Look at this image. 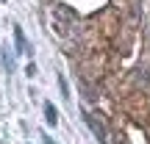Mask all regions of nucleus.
<instances>
[{"label": "nucleus", "instance_id": "1", "mask_svg": "<svg viewBox=\"0 0 150 144\" xmlns=\"http://www.w3.org/2000/svg\"><path fill=\"white\" fill-rule=\"evenodd\" d=\"M72 22H75V11L72 8H67V6H53V28H56V33L59 36H70V28H72Z\"/></svg>", "mask_w": 150, "mask_h": 144}, {"label": "nucleus", "instance_id": "2", "mask_svg": "<svg viewBox=\"0 0 150 144\" xmlns=\"http://www.w3.org/2000/svg\"><path fill=\"white\" fill-rule=\"evenodd\" d=\"M83 119H86V125H89V130L97 136V141H100V144H106V128L97 122V117H92L89 111H83Z\"/></svg>", "mask_w": 150, "mask_h": 144}, {"label": "nucleus", "instance_id": "3", "mask_svg": "<svg viewBox=\"0 0 150 144\" xmlns=\"http://www.w3.org/2000/svg\"><path fill=\"white\" fill-rule=\"evenodd\" d=\"M45 119H47V125H59V114H56L53 103H45Z\"/></svg>", "mask_w": 150, "mask_h": 144}, {"label": "nucleus", "instance_id": "4", "mask_svg": "<svg viewBox=\"0 0 150 144\" xmlns=\"http://www.w3.org/2000/svg\"><path fill=\"white\" fill-rule=\"evenodd\" d=\"M14 42H17V53H25V39H22V28L14 25Z\"/></svg>", "mask_w": 150, "mask_h": 144}, {"label": "nucleus", "instance_id": "5", "mask_svg": "<svg viewBox=\"0 0 150 144\" xmlns=\"http://www.w3.org/2000/svg\"><path fill=\"white\" fill-rule=\"evenodd\" d=\"M59 86H61V94L70 100V91H67V80H64V78H59Z\"/></svg>", "mask_w": 150, "mask_h": 144}, {"label": "nucleus", "instance_id": "6", "mask_svg": "<svg viewBox=\"0 0 150 144\" xmlns=\"http://www.w3.org/2000/svg\"><path fill=\"white\" fill-rule=\"evenodd\" d=\"M3 64H6V70L11 72V58H8V53H6V50H3Z\"/></svg>", "mask_w": 150, "mask_h": 144}, {"label": "nucleus", "instance_id": "7", "mask_svg": "<svg viewBox=\"0 0 150 144\" xmlns=\"http://www.w3.org/2000/svg\"><path fill=\"white\" fill-rule=\"evenodd\" d=\"M45 144H59V141H56V139H47V136H45Z\"/></svg>", "mask_w": 150, "mask_h": 144}]
</instances>
